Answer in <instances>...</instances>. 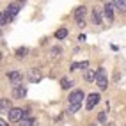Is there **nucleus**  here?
<instances>
[{
	"mask_svg": "<svg viewBox=\"0 0 126 126\" xmlns=\"http://www.w3.org/2000/svg\"><path fill=\"white\" fill-rule=\"evenodd\" d=\"M82 101H83V92L80 89H75L71 94H69V108H68V110L71 114L78 112L80 107H82Z\"/></svg>",
	"mask_w": 126,
	"mask_h": 126,
	"instance_id": "f257e3e1",
	"label": "nucleus"
},
{
	"mask_svg": "<svg viewBox=\"0 0 126 126\" xmlns=\"http://www.w3.org/2000/svg\"><path fill=\"white\" fill-rule=\"evenodd\" d=\"M96 85L101 89V91L107 89L108 78H107V69H105V68H98V69H96Z\"/></svg>",
	"mask_w": 126,
	"mask_h": 126,
	"instance_id": "f03ea898",
	"label": "nucleus"
},
{
	"mask_svg": "<svg viewBox=\"0 0 126 126\" xmlns=\"http://www.w3.org/2000/svg\"><path fill=\"white\" fill-rule=\"evenodd\" d=\"M99 99H101V96H99L98 92H94V94H89V96H87V101H85V108H87V110H92V108L99 103Z\"/></svg>",
	"mask_w": 126,
	"mask_h": 126,
	"instance_id": "7ed1b4c3",
	"label": "nucleus"
},
{
	"mask_svg": "<svg viewBox=\"0 0 126 126\" xmlns=\"http://www.w3.org/2000/svg\"><path fill=\"white\" fill-rule=\"evenodd\" d=\"M23 115H25V110H21V108H11V112H9V119L13 123H20L23 119Z\"/></svg>",
	"mask_w": 126,
	"mask_h": 126,
	"instance_id": "20e7f679",
	"label": "nucleus"
},
{
	"mask_svg": "<svg viewBox=\"0 0 126 126\" xmlns=\"http://www.w3.org/2000/svg\"><path fill=\"white\" fill-rule=\"evenodd\" d=\"M114 4L112 2H105V11H103V14H105V20L110 23L112 20H114Z\"/></svg>",
	"mask_w": 126,
	"mask_h": 126,
	"instance_id": "39448f33",
	"label": "nucleus"
},
{
	"mask_svg": "<svg viewBox=\"0 0 126 126\" xmlns=\"http://www.w3.org/2000/svg\"><path fill=\"white\" fill-rule=\"evenodd\" d=\"M7 78L11 80V83L16 87V85H21V73L20 71H9L7 73Z\"/></svg>",
	"mask_w": 126,
	"mask_h": 126,
	"instance_id": "423d86ee",
	"label": "nucleus"
},
{
	"mask_svg": "<svg viewBox=\"0 0 126 126\" xmlns=\"http://www.w3.org/2000/svg\"><path fill=\"white\" fill-rule=\"evenodd\" d=\"M20 126H37V121L34 119V117H30L29 110H25V115H23V119L20 121Z\"/></svg>",
	"mask_w": 126,
	"mask_h": 126,
	"instance_id": "0eeeda50",
	"label": "nucleus"
},
{
	"mask_svg": "<svg viewBox=\"0 0 126 126\" xmlns=\"http://www.w3.org/2000/svg\"><path fill=\"white\" fill-rule=\"evenodd\" d=\"M25 94H27V89H25L23 85H16V87L13 89V98H16V99L25 98Z\"/></svg>",
	"mask_w": 126,
	"mask_h": 126,
	"instance_id": "6e6552de",
	"label": "nucleus"
},
{
	"mask_svg": "<svg viewBox=\"0 0 126 126\" xmlns=\"http://www.w3.org/2000/svg\"><path fill=\"white\" fill-rule=\"evenodd\" d=\"M85 11H87V9H85L83 5H80L78 9L75 11V20H77L80 25H83V16H85Z\"/></svg>",
	"mask_w": 126,
	"mask_h": 126,
	"instance_id": "1a4fd4ad",
	"label": "nucleus"
},
{
	"mask_svg": "<svg viewBox=\"0 0 126 126\" xmlns=\"http://www.w3.org/2000/svg\"><path fill=\"white\" fill-rule=\"evenodd\" d=\"M112 4L115 5V9H117V11L126 13V0H112Z\"/></svg>",
	"mask_w": 126,
	"mask_h": 126,
	"instance_id": "9d476101",
	"label": "nucleus"
},
{
	"mask_svg": "<svg viewBox=\"0 0 126 126\" xmlns=\"http://www.w3.org/2000/svg\"><path fill=\"white\" fill-rule=\"evenodd\" d=\"M11 20H13V14H11L9 11H7V9H5V11L2 13V20H0V23H2V27H5V25H7V23H9Z\"/></svg>",
	"mask_w": 126,
	"mask_h": 126,
	"instance_id": "9b49d317",
	"label": "nucleus"
},
{
	"mask_svg": "<svg viewBox=\"0 0 126 126\" xmlns=\"http://www.w3.org/2000/svg\"><path fill=\"white\" fill-rule=\"evenodd\" d=\"M89 68V62L87 61H82V62H75V64H71V69L73 71H77V69H87Z\"/></svg>",
	"mask_w": 126,
	"mask_h": 126,
	"instance_id": "f8f14e48",
	"label": "nucleus"
},
{
	"mask_svg": "<svg viewBox=\"0 0 126 126\" xmlns=\"http://www.w3.org/2000/svg\"><path fill=\"white\" fill-rule=\"evenodd\" d=\"M0 110H2V112H11V103H9V99H5V98L0 99Z\"/></svg>",
	"mask_w": 126,
	"mask_h": 126,
	"instance_id": "ddd939ff",
	"label": "nucleus"
},
{
	"mask_svg": "<svg viewBox=\"0 0 126 126\" xmlns=\"http://www.w3.org/2000/svg\"><path fill=\"white\" fill-rule=\"evenodd\" d=\"M83 78H85L87 82H96V71H94V69H85Z\"/></svg>",
	"mask_w": 126,
	"mask_h": 126,
	"instance_id": "4468645a",
	"label": "nucleus"
},
{
	"mask_svg": "<svg viewBox=\"0 0 126 126\" xmlns=\"http://www.w3.org/2000/svg\"><path fill=\"white\" fill-rule=\"evenodd\" d=\"M29 80H30V82H39V80H41V73H39L37 69H30Z\"/></svg>",
	"mask_w": 126,
	"mask_h": 126,
	"instance_id": "2eb2a0df",
	"label": "nucleus"
},
{
	"mask_svg": "<svg viewBox=\"0 0 126 126\" xmlns=\"http://www.w3.org/2000/svg\"><path fill=\"white\" fill-rule=\"evenodd\" d=\"M91 18H92V23H94V25H101V16H99V11H92V16H91Z\"/></svg>",
	"mask_w": 126,
	"mask_h": 126,
	"instance_id": "dca6fc26",
	"label": "nucleus"
},
{
	"mask_svg": "<svg viewBox=\"0 0 126 126\" xmlns=\"http://www.w3.org/2000/svg\"><path fill=\"white\" fill-rule=\"evenodd\" d=\"M7 11H9L13 14V18H14V16L20 13V7H18V4H9V5H7Z\"/></svg>",
	"mask_w": 126,
	"mask_h": 126,
	"instance_id": "f3484780",
	"label": "nucleus"
},
{
	"mask_svg": "<svg viewBox=\"0 0 126 126\" xmlns=\"http://www.w3.org/2000/svg\"><path fill=\"white\" fill-rule=\"evenodd\" d=\"M66 36H68V29H59V30L55 32V37H57V39H64Z\"/></svg>",
	"mask_w": 126,
	"mask_h": 126,
	"instance_id": "a211bd4d",
	"label": "nucleus"
},
{
	"mask_svg": "<svg viewBox=\"0 0 126 126\" xmlns=\"http://www.w3.org/2000/svg\"><path fill=\"white\" fill-rule=\"evenodd\" d=\"M61 85H62V89H71V87H73V82L68 80V78H62V80H61Z\"/></svg>",
	"mask_w": 126,
	"mask_h": 126,
	"instance_id": "6ab92c4d",
	"label": "nucleus"
},
{
	"mask_svg": "<svg viewBox=\"0 0 126 126\" xmlns=\"http://www.w3.org/2000/svg\"><path fill=\"white\" fill-rule=\"evenodd\" d=\"M25 55H27V48H18L16 50V57L18 59H23Z\"/></svg>",
	"mask_w": 126,
	"mask_h": 126,
	"instance_id": "aec40b11",
	"label": "nucleus"
},
{
	"mask_svg": "<svg viewBox=\"0 0 126 126\" xmlns=\"http://www.w3.org/2000/svg\"><path fill=\"white\" fill-rule=\"evenodd\" d=\"M98 121H99V123H107V110H105V112H99Z\"/></svg>",
	"mask_w": 126,
	"mask_h": 126,
	"instance_id": "412c9836",
	"label": "nucleus"
},
{
	"mask_svg": "<svg viewBox=\"0 0 126 126\" xmlns=\"http://www.w3.org/2000/svg\"><path fill=\"white\" fill-rule=\"evenodd\" d=\"M0 126H7V123H5V121L2 119V121H0Z\"/></svg>",
	"mask_w": 126,
	"mask_h": 126,
	"instance_id": "4be33fe9",
	"label": "nucleus"
},
{
	"mask_svg": "<svg viewBox=\"0 0 126 126\" xmlns=\"http://www.w3.org/2000/svg\"><path fill=\"white\" fill-rule=\"evenodd\" d=\"M16 2H21V4H23V2H25V0H16Z\"/></svg>",
	"mask_w": 126,
	"mask_h": 126,
	"instance_id": "5701e85b",
	"label": "nucleus"
},
{
	"mask_svg": "<svg viewBox=\"0 0 126 126\" xmlns=\"http://www.w3.org/2000/svg\"><path fill=\"white\" fill-rule=\"evenodd\" d=\"M107 126H114V124H107Z\"/></svg>",
	"mask_w": 126,
	"mask_h": 126,
	"instance_id": "b1692460",
	"label": "nucleus"
}]
</instances>
